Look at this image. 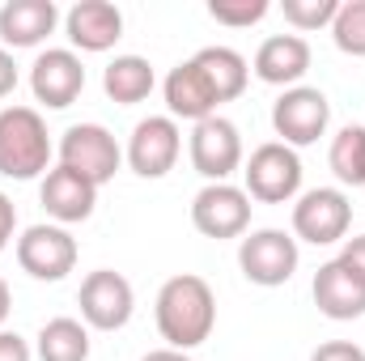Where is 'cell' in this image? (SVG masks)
I'll list each match as a JSON object with an SVG mask.
<instances>
[{"mask_svg": "<svg viewBox=\"0 0 365 361\" xmlns=\"http://www.w3.org/2000/svg\"><path fill=\"white\" fill-rule=\"evenodd\" d=\"M158 332L166 340V349H195L212 336L217 327V293L204 276L195 272H179L158 289Z\"/></svg>", "mask_w": 365, "mask_h": 361, "instance_id": "obj_1", "label": "cell"}, {"mask_svg": "<svg viewBox=\"0 0 365 361\" xmlns=\"http://www.w3.org/2000/svg\"><path fill=\"white\" fill-rule=\"evenodd\" d=\"M51 162V136L34 106H4L0 111V175L4 179H38Z\"/></svg>", "mask_w": 365, "mask_h": 361, "instance_id": "obj_2", "label": "cell"}, {"mask_svg": "<svg viewBox=\"0 0 365 361\" xmlns=\"http://www.w3.org/2000/svg\"><path fill=\"white\" fill-rule=\"evenodd\" d=\"M242 179H247L242 191L251 200H259V204H289L302 191V158H297V149H289L280 141H268V145H259L247 158Z\"/></svg>", "mask_w": 365, "mask_h": 361, "instance_id": "obj_3", "label": "cell"}, {"mask_svg": "<svg viewBox=\"0 0 365 361\" xmlns=\"http://www.w3.org/2000/svg\"><path fill=\"white\" fill-rule=\"evenodd\" d=\"M353 225V204L340 187H314L302 191L293 204V238L310 243V247H331L349 234Z\"/></svg>", "mask_w": 365, "mask_h": 361, "instance_id": "obj_4", "label": "cell"}, {"mask_svg": "<svg viewBox=\"0 0 365 361\" xmlns=\"http://www.w3.org/2000/svg\"><path fill=\"white\" fill-rule=\"evenodd\" d=\"M60 166H68L81 179H90L93 187H102V183H110L119 175L123 149L102 123H73L60 136Z\"/></svg>", "mask_w": 365, "mask_h": 361, "instance_id": "obj_5", "label": "cell"}, {"mask_svg": "<svg viewBox=\"0 0 365 361\" xmlns=\"http://www.w3.org/2000/svg\"><path fill=\"white\" fill-rule=\"evenodd\" d=\"M327 123H331V102L314 86H293V90L280 93L272 106V128L280 136V145H289V149L314 145L327 132Z\"/></svg>", "mask_w": 365, "mask_h": 361, "instance_id": "obj_6", "label": "cell"}, {"mask_svg": "<svg viewBox=\"0 0 365 361\" xmlns=\"http://www.w3.org/2000/svg\"><path fill=\"white\" fill-rule=\"evenodd\" d=\"M191 225L204 238H242L251 230V195L234 183H208L191 200Z\"/></svg>", "mask_w": 365, "mask_h": 361, "instance_id": "obj_7", "label": "cell"}, {"mask_svg": "<svg viewBox=\"0 0 365 361\" xmlns=\"http://www.w3.org/2000/svg\"><path fill=\"white\" fill-rule=\"evenodd\" d=\"M297 260H302L297 238L284 234V230H255L238 247V268H242V276L251 285H264V289H276V285L293 280Z\"/></svg>", "mask_w": 365, "mask_h": 361, "instance_id": "obj_8", "label": "cell"}, {"mask_svg": "<svg viewBox=\"0 0 365 361\" xmlns=\"http://www.w3.org/2000/svg\"><path fill=\"white\" fill-rule=\"evenodd\" d=\"M77 306H81V323L93 332H119L128 327L132 310H136V293L128 285V276L110 268H98L81 280V293H77Z\"/></svg>", "mask_w": 365, "mask_h": 361, "instance_id": "obj_9", "label": "cell"}, {"mask_svg": "<svg viewBox=\"0 0 365 361\" xmlns=\"http://www.w3.org/2000/svg\"><path fill=\"white\" fill-rule=\"evenodd\" d=\"M191 166L208 183H230V175L242 166V132L225 115H208L191 128Z\"/></svg>", "mask_w": 365, "mask_h": 361, "instance_id": "obj_10", "label": "cell"}, {"mask_svg": "<svg viewBox=\"0 0 365 361\" xmlns=\"http://www.w3.org/2000/svg\"><path fill=\"white\" fill-rule=\"evenodd\" d=\"M182 153V132L170 115H149L132 128L128 136V166L140 179H166Z\"/></svg>", "mask_w": 365, "mask_h": 361, "instance_id": "obj_11", "label": "cell"}, {"mask_svg": "<svg viewBox=\"0 0 365 361\" xmlns=\"http://www.w3.org/2000/svg\"><path fill=\"white\" fill-rule=\"evenodd\" d=\"M17 264L34 280H64L77 268V238L64 225H30L17 238Z\"/></svg>", "mask_w": 365, "mask_h": 361, "instance_id": "obj_12", "label": "cell"}, {"mask_svg": "<svg viewBox=\"0 0 365 361\" xmlns=\"http://www.w3.org/2000/svg\"><path fill=\"white\" fill-rule=\"evenodd\" d=\"M81 90H86V64H81L77 51L51 47V51H43L30 64V93H34V102L51 106V111H64V106H73L81 98Z\"/></svg>", "mask_w": 365, "mask_h": 361, "instance_id": "obj_13", "label": "cell"}, {"mask_svg": "<svg viewBox=\"0 0 365 361\" xmlns=\"http://www.w3.org/2000/svg\"><path fill=\"white\" fill-rule=\"evenodd\" d=\"M314 306L336 319V323H349V319H361L365 315V280L349 268L344 260H327L323 268L314 272Z\"/></svg>", "mask_w": 365, "mask_h": 361, "instance_id": "obj_14", "label": "cell"}, {"mask_svg": "<svg viewBox=\"0 0 365 361\" xmlns=\"http://www.w3.org/2000/svg\"><path fill=\"white\" fill-rule=\"evenodd\" d=\"M64 30H68V43L77 51H110L119 39H123V13L110 4V0H81L64 13Z\"/></svg>", "mask_w": 365, "mask_h": 361, "instance_id": "obj_15", "label": "cell"}, {"mask_svg": "<svg viewBox=\"0 0 365 361\" xmlns=\"http://www.w3.org/2000/svg\"><path fill=\"white\" fill-rule=\"evenodd\" d=\"M38 200H43L47 217H56L60 225H77V221H90L93 217L98 187L90 179H81L77 171H68V166H56V171L43 175Z\"/></svg>", "mask_w": 365, "mask_h": 361, "instance_id": "obj_16", "label": "cell"}, {"mask_svg": "<svg viewBox=\"0 0 365 361\" xmlns=\"http://www.w3.org/2000/svg\"><path fill=\"white\" fill-rule=\"evenodd\" d=\"M310 73V43L302 34H272L255 51V77L264 86H297Z\"/></svg>", "mask_w": 365, "mask_h": 361, "instance_id": "obj_17", "label": "cell"}, {"mask_svg": "<svg viewBox=\"0 0 365 361\" xmlns=\"http://www.w3.org/2000/svg\"><path fill=\"white\" fill-rule=\"evenodd\" d=\"M60 26L56 0H9L0 4V43L4 47H38Z\"/></svg>", "mask_w": 365, "mask_h": 361, "instance_id": "obj_18", "label": "cell"}, {"mask_svg": "<svg viewBox=\"0 0 365 361\" xmlns=\"http://www.w3.org/2000/svg\"><path fill=\"white\" fill-rule=\"evenodd\" d=\"M162 93H166V106H170V119H175V123H179V119L200 123V119L217 115V106H221L217 93L208 90L204 73L195 68V60H182L179 68H170L166 81H162Z\"/></svg>", "mask_w": 365, "mask_h": 361, "instance_id": "obj_19", "label": "cell"}, {"mask_svg": "<svg viewBox=\"0 0 365 361\" xmlns=\"http://www.w3.org/2000/svg\"><path fill=\"white\" fill-rule=\"evenodd\" d=\"M191 60H195V68L204 73L208 90L217 93V102L242 98L247 81H251V68H247V60H242L234 47H200Z\"/></svg>", "mask_w": 365, "mask_h": 361, "instance_id": "obj_20", "label": "cell"}, {"mask_svg": "<svg viewBox=\"0 0 365 361\" xmlns=\"http://www.w3.org/2000/svg\"><path fill=\"white\" fill-rule=\"evenodd\" d=\"M153 86H158V77H153V64L145 56H115L106 64V73H102V90H106L110 102H119V106L145 102L153 93Z\"/></svg>", "mask_w": 365, "mask_h": 361, "instance_id": "obj_21", "label": "cell"}, {"mask_svg": "<svg viewBox=\"0 0 365 361\" xmlns=\"http://www.w3.org/2000/svg\"><path fill=\"white\" fill-rule=\"evenodd\" d=\"M38 361H90V327L81 319H47L38 327Z\"/></svg>", "mask_w": 365, "mask_h": 361, "instance_id": "obj_22", "label": "cell"}, {"mask_svg": "<svg viewBox=\"0 0 365 361\" xmlns=\"http://www.w3.org/2000/svg\"><path fill=\"white\" fill-rule=\"evenodd\" d=\"M327 166L344 187H365V128L361 123H349V128H340L331 136Z\"/></svg>", "mask_w": 365, "mask_h": 361, "instance_id": "obj_23", "label": "cell"}, {"mask_svg": "<svg viewBox=\"0 0 365 361\" xmlns=\"http://www.w3.org/2000/svg\"><path fill=\"white\" fill-rule=\"evenodd\" d=\"M331 39L344 56H365V0L340 4V13L331 21Z\"/></svg>", "mask_w": 365, "mask_h": 361, "instance_id": "obj_24", "label": "cell"}, {"mask_svg": "<svg viewBox=\"0 0 365 361\" xmlns=\"http://www.w3.org/2000/svg\"><path fill=\"white\" fill-rule=\"evenodd\" d=\"M280 13L293 30H319L336 21L340 0H280Z\"/></svg>", "mask_w": 365, "mask_h": 361, "instance_id": "obj_25", "label": "cell"}, {"mask_svg": "<svg viewBox=\"0 0 365 361\" xmlns=\"http://www.w3.org/2000/svg\"><path fill=\"white\" fill-rule=\"evenodd\" d=\"M272 13L268 0H208V17L217 26H230V30H242V26H255Z\"/></svg>", "mask_w": 365, "mask_h": 361, "instance_id": "obj_26", "label": "cell"}, {"mask_svg": "<svg viewBox=\"0 0 365 361\" xmlns=\"http://www.w3.org/2000/svg\"><path fill=\"white\" fill-rule=\"evenodd\" d=\"M310 361H365V349L353 340H327L310 353Z\"/></svg>", "mask_w": 365, "mask_h": 361, "instance_id": "obj_27", "label": "cell"}, {"mask_svg": "<svg viewBox=\"0 0 365 361\" xmlns=\"http://www.w3.org/2000/svg\"><path fill=\"white\" fill-rule=\"evenodd\" d=\"M0 361H30V345L17 332H0Z\"/></svg>", "mask_w": 365, "mask_h": 361, "instance_id": "obj_28", "label": "cell"}, {"mask_svg": "<svg viewBox=\"0 0 365 361\" xmlns=\"http://www.w3.org/2000/svg\"><path fill=\"white\" fill-rule=\"evenodd\" d=\"M336 260H344V264H349V268H353V272L365 280V234L349 238V243H344V251H340Z\"/></svg>", "mask_w": 365, "mask_h": 361, "instance_id": "obj_29", "label": "cell"}, {"mask_svg": "<svg viewBox=\"0 0 365 361\" xmlns=\"http://www.w3.org/2000/svg\"><path fill=\"white\" fill-rule=\"evenodd\" d=\"M13 230H17V208H13V200L0 191V251L13 243Z\"/></svg>", "mask_w": 365, "mask_h": 361, "instance_id": "obj_30", "label": "cell"}, {"mask_svg": "<svg viewBox=\"0 0 365 361\" xmlns=\"http://www.w3.org/2000/svg\"><path fill=\"white\" fill-rule=\"evenodd\" d=\"M13 90H17V60L0 47V98H9Z\"/></svg>", "mask_w": 365, "mask_h": 361, "instance_id": "obj_31", "label": "cell"}, {"mask_svg": "<svg viewBox=\"0 0 365 361\" xmlns=\"http://www.w3.org/2000/svg\"><path fill=\"white\" fill-rule=\"evenodd\" d=\"M140 361H191V357L179 353V349H153V353H145Z\"/></svg>", "mask_w": 365, "mask_h": 361, "instance_id": "obj_32", "label": "cell"}, {"mask_svg": "<svg viewBox=\"0 0 365 361\" xmlns=\"http://www.w3.org/2000/svg\"><path fill=\"white\" fill-rule=\"evenodd\" d=\"M9 310H13V293H9V285H4V276H0V323L9 319Z\"/></svg>", "mask_w": 365, "mask_h": 361, "instance_id": "obj_33", "label": "cell"}]
</instances>
